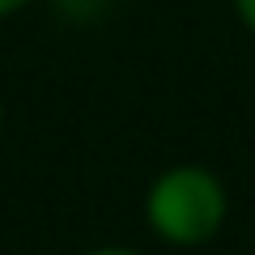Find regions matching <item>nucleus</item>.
I'll return each instance as SVG.
<instances>
[{"label":"nucleus","instance_id":"f257e3e1","mask_svg":"<svg viewBox=\"0 0 255 255\" xmlns=\"http://www.w3.org/2000/svg\"><path fill=\"white\" fill-rule=\"evenodd\" d=\"M149 234L162 247L196 251L209 247L230 221V187L204 162H174L149 179L140 196Z\"/></svg>","mask_w":255,"mask_h":255},{"label":"nucleus","instance_id":"f03ea898","mask_svg":"<svg viewBox=\"0 0 255 255\" xmlns=\"http://www.w3.org/2000/svg\"><path fill=\"white\" fill-rule=\"evenodd\" d=\"M55 4H60L73 21H90V17H98L107 4H124V0H55Z\"/></svg>","mask_w":255,"mask_h":255},{"label":"nucleus","instance_id":"7ed1b4c3","mask_svg":"<svg viewBox=\"0 0 255 255\" xmlns=\"http://www.w3.org/2000/svg\"><path fill=\"white\" fill-rule=\"evenodd\" d=\"M230 13H234V21L255 38V0H230Z\"/></svg>","mask_w":255,"mask_h":255},{"label":"nucleus","instance_id":"20e7f679","mask_svg":"<svg viewBox=\"0 0 255 255\" xmlns=\"http://www.w3.org/2000/svg\"><path fill=\"white\" fill-rule=\"evenodd\" d=\"M77 255H145V251H136V247H128V243H98V247H85Z\"/></svg>","mask_w":255,"mask_h":255},{"label":"nucleus","instance_id":"39448f33","mask_svg":"<svg viewBox=\"0 0 255 255\" xmlns=\"http://www.w3.org/2000/svg\"><path fill=\"white\" fill-rule=\"evenodd\" d=\"M30 4H38V0H0V21L17 17V13H26Z\"/></svg>","mask_w":255,"mask_h":255},{"label":"nucleus","instance_id":"423d86ee","mask_svg":"<svg viewBox=\"0 0 255 255\" xmlns=\"http://www.w3.org/2000/svg\"><path fill=\"white\" fill-rule=\"evenodd\" d=\"M0 136H4V98H0Z\"/></svg>","mask_w":255,"mask_h":255}]
</instances>
